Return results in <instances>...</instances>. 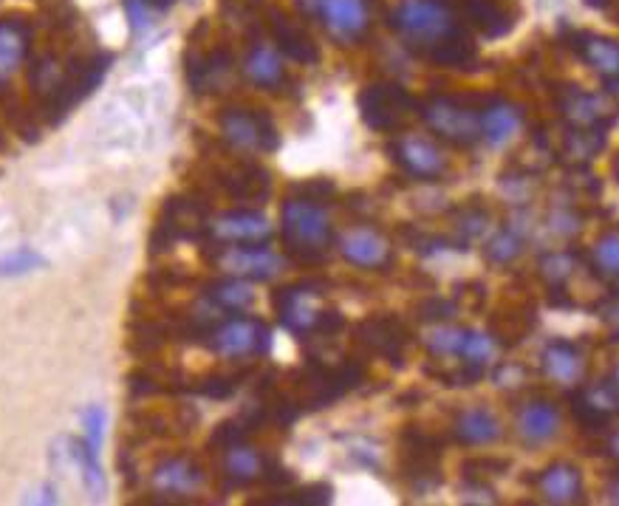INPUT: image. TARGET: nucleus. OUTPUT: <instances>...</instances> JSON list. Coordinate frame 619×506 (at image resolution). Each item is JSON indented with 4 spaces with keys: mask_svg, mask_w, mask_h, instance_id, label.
Listing matches in <instances>:
<instances>
[{
    "mask_svg": "<svg viewBox=\"0 0 619 506\" xmlns=\"http://www.w3.org/2000/svg\"><path fill=\"white\" fill-rule=\"evenodd\" d=\"M571 408L577 413L580 425L588 430H603L617 410V385L611 379H605L600 385L580 388L571 396Z\"/></svg>",
    "mask_w": 619,
    "mask_h": 506,
    "instance_id": "14",
    "label": "nucleus"
},
{
    "mask_svg": "<svg viewBox=\"0 0 619 506\" xmlns=\"http://www.w3.org/2000/svg\"><path fill=\"white\" fill-rule=\"evenodd\" d=\"M422 116L441 139H447V142H453L458 147H470L481 139L478 114L453 97L427 99L422 105Z\"/></svg>",
    "mask_w": 619,
    "mask_h": 506,
    "instance_id": "7",
    "label": "nucleus"
},
{
    "mask_svg": "<svg viewBox=\"0 0 619 506\" xmlns=\"http://www.w3.org/2000/svg\"><path fill=\"white\" fill-rule=\"evenodd\" d=\"M221 133L229 145L246 150V153H272L280 147V133H277L272 116L263 111H249V108H229L221 114Z\"/></svg>",
    "mask_w": 619,
    "mask_h": 506,
    "instance_id": "6",
    "label": "nucleus"
},
{
    "mask_svg": "<svg viewBox=\"0 0 619 506\" xmlns=\"http://www.w3.org/2000/svg\"><path fill=\"white\" fill-rule=\"evenodd\" d=\"M543 368L560 385H580V379L586 374V362L580 357V351L571 343L554 340L543 348Z\"/></svg>",
    "mask_w": 619,
    "mask_h": 506,
    "instance_id": "22",
    "label": "nucleus"
},
{
    "mask_svg": "<svg viewBox=\"0 0 619 506\" xmlns=\"http://www.w3.org/2000/svg\"><path fill=\"white\" fill-rule=\"evenodd\" d=\"M82 422H85V447L91 450V453H97L102 450V436H105V410L99 408V405H94V408H88L85 413H82Z\"/></svg>",
    "mask_w": 619,
    "mask_h": 506,
    "instance_id": "40",
    "label": "nucleus"
},
{
    "mask_svg": "<svg viewBox=\"0 0 619 506\" xmlns=\"http://www.w3.org/2000/svg\"><path fill=\"white\" fill-rule=\"evenodd\" d=\"M210 348L218 357H227V360L263 357L272 348V331L263 326L261 320L227 317L221 326L210 331Z\"/></svg>",
    "mask_w": 619,
    "mask_h": 506,
    "instance_id": "5",
    "label": "nucleus"
},
{
    "mask_svg": "<svg viewBox=\"0 0 619 506\" xmlns=\"http://www.w3.org/2000/svg\"><path fill=\"white\" fill-rule=\"evenodd\" d=\"M204 300H207L215 311H221L224 317H232V314H238V311L252 306L255 292H252V286H249L244 278H227L218 280L215 286H210L207 294H204Z\"/></svg>",
    "mask_w": 619,
    "mask_h": 506,
    "instance_id": "28",
    "label": "nucleus"
},
{
    "mask_svg": "<svg viewBox=\"0 0 619 506\" xmlns=\"http://www.w3.org/2000/svg\"><path fill=\"white\" fill-rule=\"evenodd\" d=\"M317 15L337 40H357L368 29V6L365 0H320Z\"/></svg>",
    "mask_w": 619,
    "mask_h": 506,
    "instance_id": "15",
    "label": "nucleus"
},
{
    "mask_svg": "<svg viewBox=\"0 0 619 506\" xmlns=\"http://www.w3.org/2000/svg\"><path fill=\"white\" fill-rule=\"evenodd\" d=\"M365 379V371L357 362H343V365H323V362L311 360L306 368V382L303 391L309 399L311 408H328L331 402H337L343 393L357 388Z\"/></svg>",
    "mask_w": 619,
    "mask_h": 506,
    "instance_id": "8",
    "label": "nucleus"
},
{
    "mask_svg": "<svg viewBox=\"0 0 619 506\" xmlns=\"http://www.w3.org/2000/svg\"><path fill=\"white\" fill-rule=\"evenodd\" d=\"M204 481V475L193 461L187 458H170L156 467L153 473V487L159 492H170V495H190L196 492Z\"/></svg>",
    "mask_w": 619,
    "mask_h": 506,
    "instance_id": "25",
    "label": "nucleus"
},
{
    "mask_svg": "<svg viewBox=\"0 0 619 506\" xmlns=\"http://www.w3.org/2000/svg\"><path fill=\"white\" fill-rule=\"evenodd\" d=\"M540 495L552 504H574L583 495V475L571 464H552L538 481Z\"/></svg>",
    "mask_w": 619,
    "mask_h": 506,
    "instance_id": "24",
    "label": "nucleus"
},
{
    "mask_svg": "<svg viewBox=\"0 0 619 506\" xmlns=\"http://www.w3.org/2000/svg\"><path fill=\"white\" fill-rule=\"evenodd\" d=\"M224 470L229 481L235 484H252V481H289L292 475L280 470L269 456L258 453L255 447H246L244 441L229 444Z\"/></svg>",
    "mask_w": 619,
    "mask_h": 506,
    "instance_id": "11",
    "label": "nucleus"
},
{
    "mask_svg": "<svg viewBox=\"0 0 619 506\" xmlns=\"http://www.w3.org/2000/svg\"><path fill=\"white\" fill-rule=\"evenodd\" d=\"M458 357H464L467 365L487 368V362H492V357H495V340L489 337L487 331L467 328V334H464V345H461Z\"/></svg>",
    "mask_w": 619,
    "mask_h": 506,
    "instance_id": "34",
    "label": "nucleus"
},
{
    "mask_svg": "<svg viewBox=\"0 0 619 506\" xmlns=\"http://www.w3.org/2000/svg\"><path fill=\"white\" fill-rule=\"evenodd\" d=\"M571 46L580 51V57L586 60L588 66H594L603 74L608 80V91L614 94V77L619 74L617 43L611 37H603V34L577 32L571 37Z\"/></svg>",
    "mask_w": 619,
    "mask_h": 506,
    "instance_id": "19",
    "label": "nucleus"
},
{
    "mask_svg": "<svg viewBox=\"0 0 619 506\" xmlns=\"http://www.w3.org/2000/svg\"><path fill=\"white\" fill-rule=\"evenodd\" d=\"M543 275L552 280V283H563L574 272V255L571 252H552L543 258Z\"/></svg>",
    "mask_w": 619,
    "mask_h": 506,
    "instance_id": "41",
    "label": "nucleus"
},
{
    "mask_svg": "<svg viewBox=\"0 0 619 506\" xmlns=\"http://www.w3.org/2000/svg\"><path fill=\"white\" fill-rule=\"evenodd\" d=\"M29 51V29L20 20H0V85L15 77Z\"/></svg>",
    "mask_w": 619,
    "mask_h": 506,
    "instance_id": "23",
    "label": "nucleus"
},
{
    "mask_svg": "<svg viewBox=\"0 0 619 506\" xmlns=\"http://www.w3.org/2000/svg\"><path fill=\"white\" fill-rule=\"evenodd\" d=\"M215 263L227 269L232 278L269 280L283 272L286 261L263 244H218Z\"/></svg>",
    "mask_w": 619,
    "mask_h": 506,
    "instance_id": "9",
    "label": "nucleus"
},
{
    "mask_svg": "<svg viewBox=\"0 0 619 506\" xmlns=\"http://www.w3.org/2000/svg\"><path fill=\"white\" fill-rule=\"evenodd\" d=\"M391 23L424 54L464 34L458 26L456 12L444 0H405L393 12Z\"/></svg>",
    "mask_w": 619,
    "mask_h": 506,
    "instance_id": "1",
    "label": "nucleus"
},
{
    "mask_svg": "<svg viewBox=\"0 0 619 506\" xmlns=\"http://www.w3.org/2000/svg\"><path fill=\"white\" fill-rule=\"evenodd\" d=\"M464 12L473 20L475 29H481L484 37H504L512 29V20L504 9L492 0H467Z\"/></svg>",
    "mask_w": 619,
    "mask_h": 506,
    "instance_id": "31",
    "label": "nucleus"
},
{
    "mask_svg": "<svg viewBox=\"0 0 619 506\" xmlns=\"http://www.w3.org/2000/svg\"><path fill=\"white\" fill-rule=\"evenodd\" d=\"M557 427H560V413L552 402H529L518 413V433L529 444L549 441L557 433Z\"/></svg>",
    "mask_w": 619,
    "mask_h": 506,
    "instance_id": "26",
    "label": "nucleus"
},
{
    "mask_svg": "<svg viewBox=\"0 0 619 506\" xmlns=\"http://www.w3.org/2000/svg\"><path fill=\"white\" fill-rule=\"evenodd\" d=\"M419 311H422L424 320H450V317H456L458 306L453 300H439V297H433V300L422 303Z\"/></svg>",
    "mask_w": 619,
    "mask_h": 506,
    "instance_id": "42",
    "label": "nucleus"
},
{
    "mask_svg": "<svg viewBox=\"0 0 619 506\" xmlns=\"http://www.w3.org/2000/svg\"><path fill=\"white\" fill-rule=\"evenodd\" d=\"M309 12H317V6H320V0H300Z\"/></svg>",
    "mask_w": 619,
    "mask_h": 506,
    "instance_id": "47",
    "label": "nucleus"
},
{
    "mask_svg": "<svg viewBox=\"0 0 619 506\" xmlns=\"http://www.w3.org/2000/svg\"><path fill=\"white\" fill-rule=\"evenodd\" d=\"M37 266H46V258H40L32 249H20V252H12V255H6V258L0 261V275H3V278H6V275L17 278V275H26V272L37 269Z\"/></svg>",
    "mask_w": 619,
    "mask_h": 506,
    "instance_id": "39",
    "label": "nucleus"
},
{
    "mask_svg": "<svg viewBox=\"0 0 619 506\" xmlns=\"http://www.w3.org/2000/svg\"><path fill=\"white\" fill-rule=\"evenodd\" d=\"M244 74L255 82V85L272 91V88L283 85V80H286V66H283L280 51H277L275 46L261 43V46H255V49L246 54Z\"/></svg>",
    "mask_w": 619,
    "mask_h": 506,
    "instance_id": "27",
    "label": "nucleus"
},
{
    "mask_svg": "<svg viewBox=\"0 0 619 506\" xmlns=\"http://www.w3.org/2000/svg\"><path fill=\"white\" fill-rule=\"evenodd\" d=\"M74 458L80 464L82 478H85V487L91 492V498H102L105 495V475H102V467H99L97 453H91L82 441L80 444L74 441Z\"/></svg>",
    "mask_w": 619,
    "mask_h": 506,
    "instance_id": "35",
    "label": "nucleus"
},
{
    "mask_svg": "<svg viewBox=\"0 0 619 506\" xmlns=\"http://www.w3.org/2000/svg\"><path fill=\"white\" fill-rule=\"evenodd\" d=\"M464 334H467V328H436L427 334V348L436 357H458V351L464 345Z\"/></svg>",
    "mask_w": 619,
    "mask_h": 506,
    "instance_id": "36",
    "label": "nucleus"
},
{
    "mask_svg": "<svg viewBox=\"0 0 619 506\" xmlns=\"http://www.w3.org/2000/svg\"><path fill=\"white\" fill-rule=\"evenodd\" d=\"M269 187H272V179L269 173L258 167V164H241L229 173L227 190L235 198H246V201H261V198L269 196Z\"/></svg>",
    "mask_w": 619,
    "mask_h": 506,
    "instance_id": "30",
    "label": "nucleus"
},
{
    "mask_svg": "<svg viewBox=\"0 0 619 506\" xmlns=\"http://www.w3.org/2000/svg\"><path fill=\"white\" fill-rule=\"evenodd\" d=\"M586 6H591V9H600V12H605L608 6H611V0H583Z\"/></svg>",
    "mask_w": 619,
    "mask_h": 506,
    "instance_id": "46",
    "label": "nucleus"
},
{
    "mask_svg": "<svg viewBox=\"0 0 619 506\" xmlns=\"http://www.w3.org/2000/svg\"><path fill=\"white\" fill-rule=\"evenodd\" d=\"M427 57H430V63H436V66H447V68L470 66V63H475V43L467 37V34H461L456 40H450V43H444L439 49L430 51Z\"/></svg>",
    "mask_w": 619,
    "mask_h": 506,
    "instance_id": "32",
    "label": "nucleus"
},
{
    "mask_svg": "<svg viewBox=\"0 0 619 506\" xmlns=\"http://www.w3.org/2000/svg\"><path fill=\"white\" fill-rule=\"evenodd\" d=\"M605 145L603 128H574L566 139V153L577 162H588Z\"/></svg>",
    "mask_w": 619,
    "mask_h": 506,
    "instance_id": "33",
    "label": "nucleus"
},
{
    "mask_svg": "<svg viewBox=\"0 0 619 506\" xmlns=\"http://www.w3.org/2000/svg\"><path fill=\"white\" fill-rule=\"evenodd\" d=\"M461 221H464V224H458V227L464 229V232H467L470 238H473V235H481V232L487 229V213H481V210L464 213V215H461Z\"/></svg>",
    "mask_w": 619,
    "mask_h": 506,
    "instance_id": "44",
    "label": "nucleus"
},
{
    "mask_svg": "<svg viewBox=\"0 0 619 506\" xmlns=\"http://www.w3.org/2000/svg\"><path fill=\"white\" fill-rule=\"evenodd\" d=\"M359 343H365L374 354L391 362H402L408 348V331L396 317H371L357 328Z\"/></svg>",
    "mask_w": 619,
    "mask_h": 506,
    "instance_id": "13",
    "label": "nucleus"
},
{
    "mask_svg": "<svg viewBox=\"0 0 619 506\" xmlns=\"http://www.w3.org/2000/svg\"><path fill=\"white\" fill-rule=\"evenodd\" d=\"M416 114V102L405 88L376 82L359 94V116L362 122L379 133H396L408 125Z\"/></svg>",
    "mask_w": 619,
    "mask_h": 506,
    "instance_id": "4",
    "label": "nucleus"
},
{
    "mask_svg": "<svg viewBox=\"0 0 619 506\" xmlns=\"http://www.w3.org/2000/svg\"><path fill=\"white\" fill-rule=\"evenodd\" d=\"M207 227H210V221H207V213H204L201 204L173 198V201L164 207V221L159 224L156 232H164V246H170L173 241H179V238H196L198 232Z\"/></svg>",
    "mask_w": 619,
    "mask_h": 506,
    "instance_id": "18",
    "label": "nucleus"
},
{
    "mask_svg": "<svg viewBox=\"0 0 619 506\" xmlns=\"http://www.w3.org/2000/svg\"><path fill=\"white\" fill-rule=\"evenodd\" d=\"M275 309L280 323L294 331V334H337L345 326L343 314L340 311L323 309V283H297V286H286L275 294Z\"/></svg>",
    "mask_w": 619,
    "mask_h": 506,
    "instance_id": "3",
    "label": "nucleus"
},
{
    "mask_svg": "<svg viewBox=\"0 0 619 506\" xmlns=\"http://www.w3.org/2000/svg\"><path fill=\"white\" fill-rule=\"evenodd\" d=\"M388 150H391L396 164L405 173H410L413 179L433 181L447 173V156L433 142L422 139V136H399Z\"/></svg>",
    "mask_w": 619,
    "mask_h": 506,
    "instance_id": "10",
    "label": "nucleus"
},
{
    "mask_svg": "<svg viewBox=\"0 0 619 506\" xmlns=\"http://www.w3.org/2000/svg\"><path fill=\"white\" fill-rule=\"evenodd\" d=\"M560 114L566 116L574 128H603L605 131V125L614 116V108L600 94H586L574 85V88H566L560 97Z\"/></svg>",
    "mask_w": 619,
    "mask_h": 506,
    "instance_id": "16",
    "label": "nucleus"
},
{
    "mask_svg": "<svg viewBox=\"0 0 619 506\" xmlns=\"http://www.w3.org/2000/svg\"><path fill=\"white\" fill-rule=\"evenodd\" d=\"M456 436L464 444H492L501 436V422L489 408H467L456 419Z\"/></svg>",
    "mask_w": 619,
    "mask_h": 506,
    "instance_id": "29",
    "label": "nucleus"
},
{
    "mask_svg": "<svg viewBox=\"0 0 619 506\" xmlns=\"http://www.w3.org/2000/svg\"><path fill=\"white\" fill-rule=\"evenodd\" d=\"M283 241L300 261H320L331 246V218L314 198H289L283 204Z\"/></svg>",
    "mask_w": 619,
    "mask_h": 506,
    "instance_id": "2",
    "label": "nucleus"
},
{
    "mask_svg": "<svg viewBox=\"0 0 619 506\" xmlns=\"http://www.w3.org/2000/svg\"><path fill=\"white\" fill-rule=\"evenodd\" d=\"M521 252H523V241L518 238V232H515V229H504V232H498V235H495V238L487 244V258L495 263L515 261Z\"/></svg>",
    "mask_w": 619,
    "mask_h": 506,
    "instance_id": "37",
    "label": "nucleus"
},
{
    "mask_svg": "<svg viewBox=\"0 0 619 506\" xmlns=\"http://www.w3.org/2000/svg\"><path fill=\"white\" fill-rule=\"evenodd\" d=\"M521 119L523 116L518 105L498 99V102H492V105H487V108L478 114L481 139L492 147L506 145V142L518 133V128H521Z\"/></svg>",
    "mask_w": 619,
    "mask_h": 506,
    "instance_id": "20",
    "label": "nucleus"
},
{
    "mask_svg": "<svg viewBox=\"0 0 619 506\" xmlns=\"http://www.w3.org/2000/svg\"><path fill=\"white\" fill-rule=\"evenodd\" d=\"M156 3H170V0H156Z\"/></svg>",
    "mask_w": 619,
    "mask_h": 506,
    "instance_id": "48",
    "label": "nucleus"
},
{
    "mask_svg": "<svg viewBox=\"0 0 619 506\" xmlns=\"http://www.w3.org/2000/svg\"><path fill=\"white\" fill-rule=\"evenodd\" d=\"M125 6H128V15H131V23L133 29H147V9H145V0H125Z\"/></svg>",
    "mask_w": 619,
    "mask_h": 506,
    "instance_id": "45",
    "label": "nucleus"
},
{
    "mask_svg": "<svg viewBox=\"0 0 619 506\" xmlns=\"http://www.w3.org/2000/svg\"><path fill=\"white\" fill-rule=\"evenodd\" d=\"M340 249H343V255L348 261L365 266V269H382V266L391 263V244L376 229H348L343 235V241H340Z\"/></svg>",
    "mask_w": 619,
    "mask_h": 506,
    "instance_id": "17",
    "label": "nucleus"
},
{
    "mask_svg": "<svg viewBox=\"0 0 619 506\" xmlns=\"http://www.w3.org/2000/svg\"><path fill=\"white\" fill-rule=\"evenodd\" d=\"M269 26H272V32H275V40L277 46H280V51H286L292 60L303 63V66H314V63L320 60L317 43H314L309 34L303 32L294 20H289L286 15H280V12H272Z\"/></svg>",
    "mask_w": 619,
    "mask_h": 506,
    "instance_id": "21",
    "label": "nucleus"
},
{
    "mask_svg": "<svg viewBox=\"0 0 619 506\" xmlns=\"http://www.w3.org/2000/svg\"><path fill=\"white\" fill-rule=\"evenodd\" d=\"M210 232L218 244H266L272 238V224L261 213L235 210L210 221Z\"/></svg>",
    "mask_w": 619,
    "mask_h": 506,
    "instance_id": "12",
    "label": "nucleus"
},
{
    "mask_svg": "<svg viewBox=\"0 0 619 506\" xmlns=\"http://www.w3.org/2000/svg\"><path fill=\"white\" fill-rule=\"evenodd\" d=\"M594 263L600 269V275L605 278H614L619 272V238L614 232H608L605 238L597 241V249H594Z\"/></svg>",
    "mask_w": 619,
    "mask_h": 506,
    "instance_id": "38",
    "label": "nucleus"
},
{
    "mask_svg": "<svg viewBox=\"0 0 619 506\" xmlns=\"http://www.w3.org/2000/svg\"><path fill=\"white\" fill-rule=\"evenodd\" d=\"M235 388H238V382L232 376H212L201 391H204V396H212V399H227Z\"/></svg>",
    "mask_w": 619,
    "mask_h": 506,
    "instance_id": "43",
    "label": "nucleus"
}]
</instances>
